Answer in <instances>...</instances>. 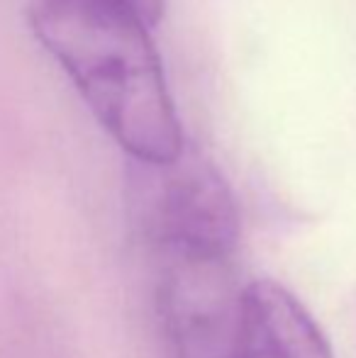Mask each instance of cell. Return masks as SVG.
Returning a JSON list of instances; mask_svg holds the SVG:
<instances>
[{
	"label": "cell",
	"instance_id": "6da1fadb",
	"mask_svg": "<svg viewBox=\"0 0 356 358\" xmlns=\"http://www.w3.org/2000/svg\"><path fill=\"white\" fill-rule=\"evenodd\" d=\"M29 22L129 159L164 164L185 149L157 47L132 10L120 0H32Z\"/></svg>",
	"mask_w": 356,
	"mask_h": 358
},
{
	"label": "cell",
	"instance_id": "7a4b0ae2",
	"mask_svg": "<svg viewBox=\"0 0 356 358\" xmlns=\"http://www.w3.org/2000/svg\"><path fill=\"white\" fill-rule=\"evenodd\" d=\"M132 222L162 261L234 259L239 208L225 176L198 151L164 164L132 161Z\"/></svg>",
	"mask_w": 356,
	"mask_h": 358
},
{
	"label": "cell",
	"instance_id": "3957f363",
	"mask_svg": "<svg viewBox=\"0 0 356 358\" xmlns=\"http://www.w3.org/2000/svg\"><path fill=\"white\" fill-rule=\"evenodd\" d=\"M157 315L169 358H237L244 290L234 259L162 261Z\"/></svg>",
	"mask_w": 356,
	"mask_h": 358
},
{
	"label": "cell",
	"instance_id": "5b68a950",
	"mask_svg": "<svg viewBox=\"0 0 356 358\" xmlns=\"http://www.w3.org/2000/svg\"><path fill=\"white\" fill-rule=\"evenodd\" d=\"M120 3L132 10L147 27H154L164 15V0H120Z\"/></svg>",
	"mask_w": 356,
	"mask_h": 358
},
{
	"label": "cell",
	"instance_id": "277c9868",
	"mask_svg": "<svg viewBox=\"0 0 356 358\" xmlns=\"http://www.w3.org/2000/svg\"><path fill=\"white\" fill-rule=\"evenodd\" d=\"M237 358H334L313 312L276 280H249L244 290Z\"/></svg>",
	"mask_w": 356,
	"mask_h": 358
}]
</instances>
